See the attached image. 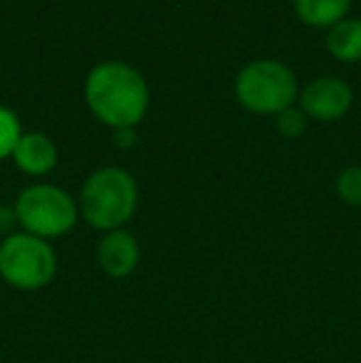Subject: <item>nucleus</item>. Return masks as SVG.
I'll use <instances>...</instances> for the list:
<instances>
[{"label": "nucleus", "instance_id": "nucleus-1", "mask_svg": "<svg viewBox=\"0 0 361 363\" xmlns=\"http://www.w3.org/2000/svg\"><path fill=\"white\" fill-rule=\"evenodd\" d=\"M84 99L89 111L114 131L134 129L149 109V84L126 62H101L87 74Z\"/></svg>", "mask_w": 361, "mask_h": 363}, {"label": "nucleus", "instance_id": "nucleus-2", "mask_svg": "<svg viewBox=\"0 0 361 363\" xmlns=\"http://www.w3.org/2000/svg\"><path fill=\"white\" fill-rule=\"evenodd\" d=\"M79 218L99 233L119 230L139 208V186L126 168L101 166L89 173L79 191Z\"/></svg>", "mask_w": 361, "mask_h": 363}, {"label": "nucleus", "instance_id": "nucleus-3", "mask_svg": "<svg viewBox=\"0 0 361 363\" xmlns=\"http://www.w3.org/2000/svg\"><path fill=\"white\" fill-rule=\"evenodd\" d=\"M57 252L52 242L30 233H13L0 240V279L18 291H40L57 277Z\"/></svg>", "mask_w": 361, "mask_h": 363}, {"label": "nucleus", "instance_id": "nucleus-4", "mask_svg": "<svg viewBox=\"0 0 361 363\" xmlns=\"http://www.w3.org/2000/svg\"><path fill=\"white\" fill-rule=\"evenodd\" d=\"M23 233L43 240H57L72 233L79 223V206L65 188L52 183H35L20 191L13 203Z\"/></svg>", "mask_w": 361, "mask_h": 363}, {"label": "nucleus", "instance_id": "nucleus-5", "mask_svg": "<svg viewBox=\"0 0 361 363\" xmlns=\"http://www.w3.org/2000/svg\"><path fill=\"white\" fill-rule=\"evenodd\" d=\"M235 99L252 114L277 116L297 99V77L277 60H255L235 77Z\"/></svg>", "mask_w": 361, "mask_h": 363}, {"label": "nucleus", "instance_id": "nucleus-6", "mask_svg": "<svg viewBox=\"0 0 361 363\" xmlns=\"http://www.w3.org/2000/svg\"><path fill=\"white\" fill-rule=\"evenodd\" d=\"M354 91L344 79L337 77H319L309 82L299 94V109L307 119L317 121H337L352 109Z\"/></svg>", "mask_w": 361, "mask_h": 363}, {"label": "nucleus", "instance_id": "nucleus-7", "mask_svg": "<svg viewBox=\"0 0 361 363\" xmlns=\"http://www.w3.org/2000/svg\"><path fill=\"white\" fill-rule=\"evenodd\" d=\"M96 264L111 279H124L136 272L141 262V245L134 233L126 228L104 233L96 242Z\"/></svg>", "mask_w": 361, "mask_h": 363}, {"label": "nucleus", "instance_id": "nucleus-8", "mask_svg": "<svg viewBox=\"0 0 361 363\" xmlns=\"http://www.w3.org/2000/svg\"><path fill=\"white\" fill-rule=\"evenodd\" d=\"M10 158L23 173L40 178L48 176L57 166V146L50 136L40 134V131H28V134L20 136Z\"/></svg>", "mask_w": 361, "mask_h": 363}, {"label": "nucleus", "instance_id": "nucleus-9", "mask_svg": "<svg viewBox=\"0 0 361 363\" xmlns=\"http://www.w3.org/2000/svg\"><path fill=\"white\" fill-rule=\"evenodd\" d=\"M327 50L339 62H359L361 60V20L344 18L334 28H329Z\"/></svg>", "mask_w": 361, "mask_h": 363}, {"label": "nucleus", "instance_id": "nucleus-10", "mask_svg": "<svg viewBox=\"0 0 361 363\" xmlns=\"http://www.w3.org/2000/svg\"><path fill=\"white\" fill-rule=\"evenodd\" d=\"M352 0H294V13L312 28H334L347 18Z\"/></svg>", "mask_w": 361, "mask_h": 363}, {"label": "nucleus", "instance_id": "nucleus-11", "mask_svg": "<svg viewBox=\"0 0 361 363\" xmlns=\"http://www.w3.org/2000/svg\"><path fill=\"white\" fill-rule=\"evenodd\" d=\"M20 136H23V124H20L18 114L0 104V161L13 156Z\"/></svg>", "mask_w": 361, "mask_h": 363}, {"label": "nucleus", "instance_id": "nucleus-12", "mask_svg": "<svg viewBox=\"0 0 361 363\" xmlns=\"http://www.w3.org/2000/svg\"><path fill=\"white\" fill-rule=\"evenodd\" d=\"M337 196L352 208H361V166H347L334 181Z\"/></svg>", "mask_w": 361, "mask_h": 363}, {"label": "nucleus", "instance_id": "nucleus-13", "mask_svg": "<svg viewBox=\"0 0 361 363\" xmlns=\"http://www.w3.org/2000/svg\"><path fill=\"white\" fill-rule=\"evenodd\" d=\"M304 129H307V114H304L302 109L289 106V109H284L282 114H277V131L282 136H287V139L302 136Z\"/></svg>", "mask_w": 361, "mask_h": 363}, {"label": "nucleus", "instance_id": "nucleus-14", "mask_svg": "<svg viewBox=\"0 0 361 363\" xmlns=\"http://www.w3.org/2000/svg\"><path fill=\"white\" fill-rule=\"evenodd\" d=\"M18 225V216H15L13 206H0V235L8 238L13 235V228Z\"/></svg>", "mask_w": 361, "mask_h": 363}, {"label": "nucleus", "instance_id": "nucleus-15", "mask_svg": "<svg viewBox=\"0 0 361 363\" xmlns=\"http://www.w3.org/2000/svg\"><path fill=\"white\" fill-rule=\"evenodd\" d=\"M114 141H116V146H131V144L136 141L134 129H121V131H116V134H114Z\"/></svg>", "mask_w": 361, "mask_h": 363}]
</instances>
